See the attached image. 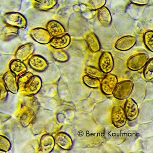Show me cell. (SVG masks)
Masks as SVG:
<instances>
[{"label":"cell","mask_w":153,"mask_h":153,"mask_svg":"<svg viewBox=\"0 0 153 153\" xmlns=\"http://www.w3.org/2000/svg\"><path fill=\"white\" fill-rule=\"evenodd\" d=\"M106 1V0H90L88 6L91 10H98L104 7Z\"/></svg>","instance_id":"31"},{"label":"cell","mask_w":153,"mask_h":153,"mask_svg":"<svg viewBox=\"0 0 153 153\" xmlns=\"http://www.w3.org/2000/svg\"><path fill=\"white\" fill-rule=\"evenodd\" d=\"M3 83L8 91L13 94L19 92V87L17 81V77L10 71L6 72L2 77Z\"/></svg>","instance_id":"17"},{"label":"cell","mask_w":153,"mask_h":153,"mask_svg":"<svg viewBox=\"0 0 153 153\" xmlns=\"http://www.w3.org/2000/svg\"><path fill=\"white\" fill-rule=\"evenodd\" d=\"M2 20L5 25L16 27L19 29H25L27 26L26 18L21 13L11 12L5 13Z\"/></svg>","instance_id":"2"},{"label":"cell","mask_w":153,"mask_h":153,"mask_svg":"<svg viewBox=\"0 0 153 153\" xmlns=\"http://www.w3.org/2000/svg\"><path fill=\"white\" fill-rule=\"evenodd\" d=\"M27 63L30 68L37 72L45 71L49 66L47 61L42 56L37 54L32 55L27 60Z\"/></svg>","instance_id":"9"},{"label":"cell","mask_w":153,"mask_h":153,"mask_svg":"<svg viewBox=\"0 0 153 153\" xmlns=\"http://www.w3.org/2000/svg\"><path fill=\"white\" fill-rule=\"evenodd\" d=\"M85 72L87 75L97 79H102L105 76V74L102 72L99 69L93 67V66H88L85 68Z\"/></svg>","instance_id":"28"},{"label":"cell","mask_w":153,"mask_h":153,"mask_svg":"<svg viewBox=\"0 0 153 153\" xmlns=\"http://www.w3.org/2000/svg\"><path fill=\"white\" fill-rule=\"evenodd\" d=\"M42 85V79L39 76L33 75L29 79L22 92L23 95L28 96L36 94L41 90Z\"/></svg>","instance_id":"7"},{"label":"cell","mask_w":153,"mask_h":153,"mask_svg":"<svg viewBox=\"0 0 153 153\" xmlns=\"http://www.w3.org/2000/svg\"><path fill=\"white\" fill-rule=\"evenodd\" d=\"M46 30L52 37L58 36L66 33L65 28L58 21L52 20L46 24Z\"/></svg>","instance_id":"18"},{"label":"cell","mask_w":153,"mask_h":153,"mask_svg":"<svg viewBox=\"0 0 153 153\" xmlns=\"http://www.w3.org/2000/svg\"><path fill=\"white\" fill-rule=\"evenodd\" d=\"M134 87L132 81L130 80H123L117 83L114 91V97L118 100H124L128 98L132 93Z\"/></svg>","instance_id":"4"},{"label":"cell","mask_w":153,"mask_h":153,"mask_svg":"<svg viewBox=\"0 0 153 153\" xmlns=\"http://www.w3.org/2000/svg\"><path fill=\"white\" fill-rule=\"evenodd\" d=\"M88 48L93 52L99 51L101 50V44L97 36L93 32L88 33L85 36Z\"/></svg>","instance_id":"19"},{"label":"cell","mask_w":153,"mask_h":153,"mask_svg":"<svg viewBox=\"0 0 153 153\" xmlns=\"http://www.w3.org/2000/svg\"><path fill=\"white\" fill-rule=\"evenodd\" d=\"M99 69L106 74L110 73L114 67V60L111 53L109 52H104L100 56L98 62Z\"/></svg>","instance_id":"8"},{"label":"cell","mask_w":153,"mask_h":153,"mask_svg":"<svg viewBox=\"0 0 153 153\" xmlns=\"http://www.w3.org/2000/svg\"><path fill=\"white\" fill-rule=\"evenodd\" d=\"M9 68L10 71L16 77L27 71V67L23 62L15 59L10 61L9 64Z\"/></svg>","instance_id":"20"},{"label":"cell","mask_w":153,"mask_h":153,"mask_svg":"<svg viewBox=\"0 0 153 153\" xmlns=\"http://www.w3.org/2000/svg\"><path fill=\"white\" fill-rule=\"evenodd\" d=\"M36 108V104H33L31 101L27 102L26 103H23L21 105L18 118L22 126L27 127L33 122L35 118L37 111Z\"/></svg>","instance_id":"1"},{"label":"cell","mask_w":153,"mask_h":153,"mask_svg":"<svg viewBox=\"0 0 153 153\" xmlns=\"http://www.w3.org/2000/svg\"><path fill=\"white\" fill-rule=\"evenodd\" d=\"M2 100V95H1V92H0V101H1V100Z\"/></svg>","instance_id":"34"},{"label":"cell","mask_w":153,"mask_h":153,"mask_svg":"<svg viewBox=\"0 0 153 153\" xmlns=\"http://www.w3.org/2000/svg\"><path fill=\"white\" fill-rule=\"evenodd\" d=\"M82 80L84 84L88 87L96 88L100 87L101 81L99 79L93 77L88 75H85L83 76Z\"/></svg>","instance_id":"27"},{"label":"cell","mask_w":153,"mask_h":153,"mask_svg":"<svg viewBox=\"0 0 153 153\" xmlns=\"http://www.w3.org/2000/svg\"><path fill=\"white\" fill-rule=\"evenodd\" d=\"M149 59V56L146 53L133 54L127 61V68L132 71H139L144 68Z\"/></svg>","instance_id":"3"},{"label":"cell","mask_w":153,"mask_h":153,"mask_svg":"<svg viewBox=\"0 0 153 153\" xmlns=\"http://www.w3.org/2000/svg\"><path fill=\"white\" fill-rule=\"evenodd\" d=\"M29 34L31 38L40 44H49L52 38L46 28L36 27L29 31Z\"/></svg>","instance_id":"6"},{"label":"cell","mask_w":153,"mask_h":153,"mask_svg":"<svg viewBox=\"0 0 153 153\" xmlns=\"http://www.w3.org/2000/svg\"><path fill=\"white\" fill-rule=\"evenodd\" d=\"M137 39L132 36H123L116 41L114 45L115 49L121 51H126L131 49L137 43Z\"/></svg>","instance_id":"14"},{"label":"cell","mask_w":153,"mask_h":153,"mask_svg":"<svg viewBox=\"0 0 153 153\" xmlns=\"http://www.w3.org/2000/svg\"><path fill=\"white\" fill-rule=\"evenodd\" d=\"M51 48L52 56L56 61L60 62H65L69 59L70 57L68 54L62 49H55L52 47Z\"/></svg>","instance_id":"23"},{"label":"cell","mask_w":153,"mask_h":153,"mask_svg":"<svg viewBox=\"0 0 153 153\" xmlns=\"http://www.w3.org/2000/svg\"><path fill=\"white\" fill-rule=\"evenodd\" d=\"M53 137L55 144L62 149L70 150L73 146V142L72 139L70 135L66 132H58Z\"/></svg>","instance_id":"16"},{"label":"cell","mask_w":153,"mask_h":153,"mask_svg":"<svg viewBox=\"0 0 153 153\" xmlns=\"http://www.w3.org/2000/svg\"><path fill=\"white\" fill-rule=\"evenodd\" d=\"M123 109L127 120L133 121L137 118L139 113V109L137 102L132 98L127 99Z\"/></svg>","instance_id":"13"},{"label":"cell","mask_w":153,"mask_h":153,"mask_svg":"<svg viewBox=\"0 0 153 153\" xmlns=\"http://www.w3.org/2000/svg\"><path fill=\"white\" fill-rule=\"evenodd\" d=\"M144 68L143 75L144 79L147 82L151 81L153 78V58L149 59Z\"/></svg>","instance_id":"26"},{"label":"cell","mask_w":153,"mask_h":153,"mask_svg":"<svg viewBox=\"0 0 153 153\" xmlns=\"http://www.w3.org/2000/svg\"><path fill=\"white\" fill-rule=\"evenodd\" d=\"M19 29L5 25L2 30V39L5 42L10 41L18 36Z\"/></svg>","instance_id":"22"},{"label":"cell","mask_w":153,"mask_h":153,"mask_svg":"<svg viewBox=\"0 0 153 153\" xmlns=\"http://www.w3.org/2000/svg\"><path fill=\"white\" fill-rule=\"evenodd\" d=\"M33 75L32 72L27 71L17 77V81L19 92H23L24 91L26 85Z\"/></svg>","instance_id":"24"},{"label":"cell","mask_w":153,"mask_h":153,"mask_svg":"<svg viewBox=\"0 0 153 153\" xmlns=\"http://www.w3.org/2000/svg\"><path fill=\"white\" fill-rule=\"evenodd\" d=\"M143 42L147 49L153 52V32L152 30H148L143 35Z\"/></svg>","instance_id":"29"},{"label":"cell","mask_w":153,"mask_h":153,"mask_svg":"<svg viewBox=\"0 0 153 153\" xmlns=\"http://www.w3.org/2000/svg\"><path fill=\"white\" fill-rule=\"evenodd\" d=\"M97 18L99 22L104 26H108L111 23V15L106 7H103L98 10Z\"/></svg>","instance_id":"21"},{"label":"cell","mask_w":153,"mask_h":153,"mask_svg":"<svg viewBox=\"0 0 153 153\" xmlns=\"http://www.w3.org/2000/svg\"><path fill=\"white\" fill-rule=\"evenodd\" d=\"M11 148V143L8 138L0 135V151L8 152Z\"/></svg>","instance_id":"30"},{"label":"cell","mask_w":153,"mask_h":153,"mask_svg":"<svg viewBox=\"0 0 153 153\" xmlns=\"http://www.w3.org/2000/svg\"><path fill=\"white\" fill-rule=\"evenodd\" d=\"M118 83V79L114 74L108 73L105 75L101 82V90L106 95L112 94Z\"/></svg>","instance_id":"5"},{"label":"cell","mask_w":153,"mask_h":153,"mask_svg":"<svg viewBox=\"0 0 153 153\" xmlns=\"http://www.w3.org/2000/svg\"><path fill=\"white\" fill-rule=\"evenodd\" d=\"M57 3V0H42L39 3L36 2L34 7L41 11H47L54 7Z\"/></svg>","instance_id":"25"},{"label":"cell","mask_w":153,"mask_h":153,"mask_svg":"<svg viewBox=\"0 0 153 153\" xmlns=\"http://www.w3.org/2000/svg\"><path fill=\"white\" fill-rule=\"evenodd\" d=\"M35 51V46L31 43L25 44L19 46L15 53V59L24 62L27 60L33 55Z\"/></svg>","instance_id":"11"},{"label":"cell","mask_w":153,"mask_h":153,"mask_svg":"<svg viewBox=\"0 0 153 153\" xmlns=\"http://www.w3.org/2000/svg\"><path fill=\"white\" fill-rule=\"evenodd\" d=\"M132 4L138 6H145L149 3V0H129Z\"/></svg>","instance_id":"32"},{"label":"cell","mask_w":153,"mask_h":153,"mask_svg":"<svg viewBox=\"0 0 153 153\" xmlns=\"http://www.w3.org/2000/svg\"><path fill=\"white\" fill-rule=\"evenodd\" d=\"M55 143L54 137L49 134L43 135L39 141L38 153H49L54 148Z\"/></svg>","instance_id":"12"},{"label":"cell","mask_w":153,"mask_h":153,"mask_svg":"<svg viewBox=\"0 0 153 153\" xmlns=\"http://www.w3.org/2000/svg\"><path fill=\"white\" fill-rule=\"evenodd\" d=\"M71 42L70 36L67 33L52 37L49 45L52 48L57 49H63L69 45Z\"/></svg>","instance_id":"15"},{"label":"cell","mask_w":153,"mask_h":153,"mask_svg":"<svg viewBox=\"0 0 153 153\" xmlns=\"http://www.w3.org/2000/svg\"><path fill=\"white\" fill-rule=\"evenodd\" d=\"M112 122L116 128H120L126 124L127 117L122 106L116 105L112 108L111 112Z\"/></svg>","instance_id":"10"},{"label":"cell","mask_w":153,"mask_h":153,"mask_svg":"<svg viewBox=\"0 0 153 153\" xmlns=\"http://www.w3.org/2000/svg\"><path fill=\"white\" fill-rule=\"evenodd\" d=\"M36 2H37V3H39V2H41L42 1V0H34Z\"/></svg>","instance_id":"33"}]
</instances>
